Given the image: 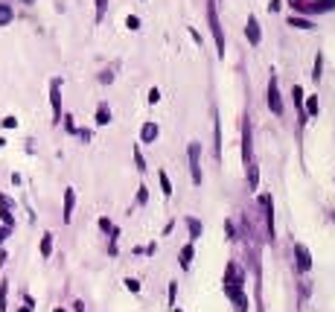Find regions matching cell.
Instances as JSON below:
<instances>
[{
    "mask_svg": "<svg viewBox=\"0 0 335 312\" xmlns=\"http://www.w3.org/2000/svg\"><path fill=\"white\" fill-rule=\"evenodd\" d=\"M225 295L233 301V306H236V312H248V298H245L242 292V274H239V268L228 266V278H225Z\"/></svg>",
    "mask_w": 335,
    "mask_h": 312,
    "instance_id": "1",
    "label": "cell"
},
{
    "mask_svg": "<svg viewBox=\"0 0 335 312\" xmlns=\"http://www.w3.org/2000/svg\"><path fill=\"white\" fill-rule=\"evenodd\" d=\"M207 23H210V32L216 38V47H219V58H225V32H221V23L219 15H216V3L207 0Z\"/></svg>",
    "mask_w": 335,
    "mask_h": 312,
    "instance_id": "2",
    "label": "cell"
},
{
    "mask_svg": "<svg viewBox=\"0 0 335 312\" xmlns=\"http://www.w3.org/2000/svg\"><path fill=\"white\" fill-rule=\"evenodd\" d=\"M190 175H193V181L201 184V146L198 143H190Z\"/></svg>",
    "mask_w": 335,
    "mask_h": 312,
    "instance_id": "3",
    "label": "cell"
},
{
    "mask_svg": "<svg viewBox=\"0 0 335 312\" xmlns=\"http://www.w3.org/2000/svg\"><path fill=\"white\" fill-rule=\"evenodd\" d=\"M50 105H53V123L61 120V79L50 82Z\"/></svg>",
    "mask_w": 335,
    "mask_h": 312,
    "instance_id": "4",
    "label": "cell"
},
{
    "mask_svg": "<svg viewBox=\"0 0 335 312\" xmlns=\"http://www.w3.org/2000/svg\"><path fill=\"white\" fill-rule=\"evenodd\" d=\"M268 105H271V111L274 114H283V99H280V91H277V82L271 79L268 82Z\"/></svg>",
    "mask_w": 335,
    "mask_h": 312,
    "instance_id": "5",
    "label": "cell"
},
{
    "mask_svg": "<svg viewBox=\"0 0 335 312\" xmlns=\"http://www.w3.org/2000/svg\"><path fill=\"white\" fill-rule=\"evenodd\" d=\"M294 254H297V268H301V271H309V268H312V257H309V248H306V245H294Z\"/></svg>",
    "mask_w": 335,
    "mask_h": 312,
    "instance_id": "6",
    "label": "cell"
},
{
    "mask_svg": "<svg viewBox=\"0 0 335 312\" xmlns=\"http://www.w3.org/2000/svg\"><path fill=\"white\" fill-rule=\"evenodd\" d=\"M245 35H248V41H251V44H259V41H263V29H259V21H256V18H248Z\"/></svg>",
    "mask_w": 335,
    "mask_h": 312,
    "instance_id": "7",
    "label": "cell"
},
{
    "mask_svg": "<svg viewBox=\"0 0 335 312\" xmlns=\"http://www.w3.org/2000/svg\"><path fill=\"white\" fill-rule=\"evenodd\" d=\"M158 134H161V128L155 126V123H143V128H140V140L143 143H155Z\"/></svg>",
    "mask_w": 335,
    "mask_h": 312,
    "instance_id": "8",
    "label": "cell"
},
{
    "mask_svg": "<svg viewBox=\"0 0 335 312\" xmlns=\"http://www.w3.org/2000/svg\"><path fill=\"white\" fill-rule=\"evenodd\" d=\"M73 207H76V193H73V187L64 190V222L73 219Z\"/></svg>",
    "mask_w": 335,
    "mask_h": 312,
    "instance_id": "9",
    "label": "cell"
},
{
    "mask_svg": "<svg viewBox=\"0 0 335 312\" xmlns=\"http://www.w3.org/2000/svg\"><path fill=\"white\" fill-rule=\"evenodd\" d=\"M245 169H248V187L254 190V187H256V181H259V169H256V163H254V161H248V163H245Z\"/></svg>",
    "mask_w": 335,
    "mask_h": 312,
    "instance_id": "10",
    "label": "cell"
},
{
    "mask_svg": "<svg viewBox=\"0 0 335 312\" xmlns=\"http://www.w3.org/2000/svg\"><path fill=\"white\" fill-rule=\"evenodd\" d=\"M105 123H111V108H108V105H99V108H96V126H105Z\"/></svg>",
    "mask_w": 335,
    "mask_h": 312,
    "instance_id": "11",
    "label": "cell"
},
{
    "mask_svg": "<svg viewBox=\"0 0 335 312\" xmlns=\"http://www.w3.org/2000/svg\"><path fill=\"white\" fill-rule=\"evenodd\" d=\"M12 18H15V12H12V6H6V3H0V26H6V23H12Z\"/></svg>",
    "mask_w": 335,
    "mask_h": 312,
    "instance_id": "12",
    "label": "cell"
},
{
    "mask_svg": "<svg viewBox=\"0 0 335 312\" xmlns=\"http://www.w3.org/2000/svg\"><path fill=\"white\" fill-rule=\"evenodd\" d=\"M53 254V233H44L41 236V257H50Z\"/></svg>",
    "mask_w": 335,
    "mask_h": 312,
    "instance_id": "13",
    "label": "cell"
},
{
    "mask_svg": "<svg viewBox=\"0 0 335 312\" xmlns=\"http://www.w3.org/2000/svg\"><path fill=\"white\" fill-rule=\"evenodd\" d=\"M158 178H161V193H163V196H172V184H169V175H166V172L161 169V172H158Z\"/></svg>",
    "mask_w": 335,
    "mask_h": 312,
    "instance_id": "14",
    "label": "cell"
},
{
    "mask_svg": "<svg viewBox=\"0 0 335 312\" xmlns=\"http://www.w3.org/2000/svg\"><path fill=\"white\" fill-rule=\"evenodd\" d=\"M187 228H190V236H193V239H198V236H201V231H204L198 219H187Z\"/></svg>",
    "mask_w": 335,
    "mask_h": 312,
    "instance_id": "15",
    "label": "cell"
},
{
    "mask_svg": "<svg viewBox=\"0 0 335 312\" xmlns=\"http://www.w3.org/2000/svg\"><path fill=\"white\" fill-rule=\"evenodd\" d=\"M6 298H9V283L3 280V283H0V312H6V306H9Z\"/></svg>",
    "mask_w": 335,
    "mask_h": 312,
    "instance_id": "16",
    "label": "cell"
},
{
    "mask_svg": "<svg viewBox=\"0 0 335 312\" xmlns=\"http://www.w3.org/2000/svg\"><path fill=\"white\" fill-rule=\"evenodd\" d=\"M190 263H193V245H184L181 248V266L190 268Z\"/></svg>",
    "mask_w": 335,
    "mask_h": 312,
    "instance_id": "17",
    "label": "cell"
},
{
    "mask_svg": "<svg viewBox=\"0 0 335 312\" xmlns=\"http://www.w3.org/2000/svg\"><path fill=\"white\" fill-rule=\"evenodd\" d=\"M0 219H3L6 228H15V213H12V210H0Z\"/></svg>",
    "mask_w": 335,
    "mask_h": 312,
    "instance_id": "18",
    "label": "cell"
},
{
    "mask_svg": "<svg viewBox=\"0 0 335 312\" xmlns=\"http://www.w3.org/2000/svg\"><path fill=\"white\" fill-rule=\"evenodd\" d=\"M289 23H291V26H297V29H309V26H312V23L306 21V18H294V15L289 18Z\"/></svg>",
    "mask_w": 335,
    "mask_h": 312,
    "instance_id": "19",
    "label": "cell"
},
{
    "mask_svg": "<svg viewBox=\"0 0 335 312\" xmlns=\"http://www.w3.org/2000/svg\"><path fill=\"white\" fill-rule=\"evenodd\" d=\"M306 114H309V117H318V99H315V96L306 102Z\"/></svg>",
    "mask_w": 335,
    "mask_h": 312,
    "instance_id": "20",
    "label": "cell"
},
{
    "mask_svg": "<svg viewBox=\"0 0 335 312\" xmlns=\"http://www.w3.org/2000/svg\"><path fill=\"white\" fill-rule=\"evenodd\" d=\"M0 210H15V201L9 196H0Z\"/></svg>",
    "mask_w": 335,
    "mask_h": 312,
    "instance_id": "21",
    "label": "cell"
},
{
    "mask_svg": "<svg viewBox=\"0 0 335 312\" xmlns=\"http://www.w3.org/2000/svg\"><path fill=\"white\" fill-rule=\"evenodd\" d=\"M105 6H108V0H96V21H102V15H105Z\"/></svg>",
    "mask_w": 335,
    "mask_h": 312,
    "instance_id": "22",
    "label": "cell"
},
{
    "mask_svg": "<svg viewBox=\"0 0 335 312\" xmlns=\"http://www.w3.org/2000/svg\"><path fill=\"white\" fill-rule=\"evenodd\" d=\"M126 26H128V29H140V18L128 15V18H126Z\"/></svg>",
    "mask_w": 335,
    "mask_h": 312,
    "instance_id": "23",
    "label": "cell"
},
{
    "mask_svg": "<svg viewBox=\"0 0 335 312\" xmlns=\"http://www.w3.org/2000/svg\"><path fill=\"white\" fill-rule=\"evenodd\" d=\"M291 93H294V105L301 108V105H303V91L297 88V85H294V91H291Z\"/></svg>",
    "mask_w": 335,
    "mask_h": 312,
    "instance_id": "24",
    "label": "cell"
},
{
    "mask_svg": "<svg viewBox=\"0 0 335 312\" xmlns=\"http://www.w3.org/2000/svg\"><path fill=\"white\" fill-rule=\"evenodd\" d=\"M134 161H137V169L143 172V169H146V161H143V155H140V149H134Z\"/></svg>",
    "mask_w": 335,
    "mask_h": 312,
    "instance_id": "25",
    "label": "cell"
},
{
    "mask_svg": "<svg viewBox=\"0 0 335 312\" xmlns=\"http://www.w3.org/2000/svg\"><path fill=\"white\" fill-rule=\"evenodd\" d=\"M312 79H315V82L321 79V56L315 58V70H312Z\"/></svg>",
    "mask_w": 335,
    "mask_h": 312,
    "instance_id": "26",
    "label": "cell"
},
{
    "mask_svg": "<svg viewBox=\"0 0 335 312\" xmlns=\"http://www.w3.org/2000/svg\"><path fill=\"white\" fill-rule=\"evenodd\" d=\"M146 198H149V190H146V187H140V190H137V201H140V204H146Z\"/></svg>",
    "mask_w": 335,
    "mask_h": 312,
    "instance_id": "27",
    "label": "cell"
},
{
    "mask_svg": "<svg viewBox=\"0 0 335 312\" xmlns=\"http://www.w3.org/2000/svg\"><path fill=\"white\" fill-rule=\"evenodd\" d=\"M32 309H35V301H32V298H26V303H23L18 312H32Z\"/></svg>",
    "mask_w": 335,
    "mask_h": 312,
    "instance_id": "28",
    "label": "cell"
},
{
    "mask_svg": "<svg viewBox=\"0 0 335 312\" xmlns=\"http://www.w3.org/2000/svg\"><path fill=\"white\" fill-rule=\"evenodd\" d=\"M9 233H12V228H6V225L0 228V245H3V242H6V239H9Z\"/></svg>",
    "mask_w": 335,
    "mask_h": 312,
    "instance_id": "29",
    "label": "cell"
},
{
    "mask_svg": "<svg viewBox=\"0 0 335 312\" xmlns=\"http://www.w3.org/2000/svg\"><path fill=\"white\" fill-rule=\"evenodd\" d=\"M158 99H161V91H158V88H152V91H149V102L155 105Z\"/></svg>",
    "mask_w": 335,
    "mask_h": 312,
    "instance_id": "30",
    "label": "cell"
},
{
    "mask_svg": "<svg viewBox=\"0 0 335 312\" xmlns=\"http://www.w3.org/2000/svg\"><path fill=\"white\" fill-rule=\"evenodd\" d=\"M18 126V120H15V117H6V120H3V128H15Z\"/></svg>",
    "mask_w": 335,
    "mask_h": 312,
    "instance_id": "31",
    "label": "cell"
},
{
    "mask_svg": "<svg viewBox=\"0 0 335 312\" xmlns=\"http://www.w3.org/2000/svg\"><path fill=\"white\" fill-rule=\"evenodd\" d=\"M126 286H128V289H131V292H137V289H140V283H137V280H134V278H128V280H126Z\"/></svg>",
    "mask_w": 335,
    "mask_h": 312,
    "instance_id": "32",
    "label": "cell"
},
{
    "mask_svg": "<svg viewBox=\"0 0 335 312\" xmlns=\"http://www.w3.org/2000/svg\"><path fill=\"white\" fill-rule=\"evenodd\" d=\"M99 228H102V231H111V219H105L102 216V219H99Z\"/></svg>",
    "mask_w": 335,
    "mask_h": 312,
    "instance_id": "33",
    "label": "cell"
},
{
    "mask_svg": "<svg viewBox=\"0 0 335 312\" xmlns=\"http://www.w3.org/2000/svg\"><path fill=\"white\" fill-rule=\"evenodd\" d=\"M21 3H35V0H21Z\"/></svg>",
    "mask_w": 335,
    "mask_h": 312,
    "instance_id": "34",
    "label": "cell"
},
{
    "mask_svg": "<svg viewBox=\"0 0 335 312\" xmlns=\"http://www.w3.org/2000/svg\"><path fill=\"white\" fill-rule=\"evenodd\" d=\"M53 312H64V309H61V306H58V309H53Z\"/></svg>",
    "mask_w": 335,
    "mask_h": 312,
    "instance_id": "35",
    "label": "cell"
},
{
    "mask_svg": "<svg viewBox=\"0 0 335 312\" xmlns=\"http://www.w3.org/2000/svg\"><path fill=\"white\" fill-rule=\"evenodd\" d=\"M178 312H181V309H178Z\"/></svg>",
    "mask_w": 335,
    "mask_h": 312,
    "instance_id": "36",
    "label": "cell"
}]
</instances>
